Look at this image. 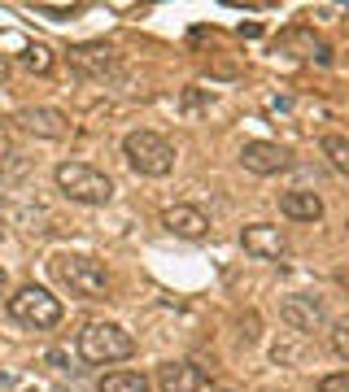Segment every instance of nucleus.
I'll return each mask as SVG.
<instances>
[{
    "label": "nucleus",
    "mask_w": 349,
    "mask_h": 392,
    "mask_svg": "<svg viewBox=\"0 0 349 392\" xmlns=\"http://www.w3.org/2000/svg\"><path fill=\"white\" fill-rule=\"evenodd\" d=\"M53 275L66 292L79 297V301H110V292H114V279L105 271V261H96L92 253H57Z\"/></svg>",
    "instance_id": "nucleus-1"
},
{
    "label": "nucleus",
    "mask_w": 349,
    "mask_h": 392,
    "mask_svg": "<svg viewBox=\"0 0 349 392\" xmlns=\"http://www.w3.org/2000/svg\"><path fill=\"white\" fill-rule=\"evenodd\" d=\"M131 353H136V335L127 327H118V323L96 319V323H88L79 331V357L88 366H110V362H122Z\"/></svg>",
    "instance_id": "nucleus-2"
},
{
    "label": "nucleus",
    "mask_w": 349,
    "mask_h": 392,
    "mask_svg": "<svg viewBox=\"0 0 349 392\" xmlns=\"http://www.w3.org/2000/svg\"><path fill=\"white\" fill-rule=\"evenodd\" d=\"M122 153H127V166L144 179H162L174 170V144L158 131H131L122 140Z\"/></svg>",
    "instance_id": "nucleus-3"
},
{
    "label": "nucleus",
    "mask_w": 349,
    "mask_h": 392,
    "mask_svg": "<svg viewBox=\"0 0 349 392\" xmlns=\"http://www.w3.org/2000/svg\"><path fill=\"white\" fill-rule=\"evenodd\" d=\"M57 188L79 201V205H110L114 201V179L88 162H61L57 166Z\"/></svg>",
    "instance_id": "nucleus-4"
},
{
    "label": "nucleus",
    "mask_w": 349,
    "mask_h": 392,
    "mask_svg": "<svg viewBox=\"0 0 349 392\" xmlns=\"http://www.w3.org/2000/svg\"><path fill=\"white\" fill-rule=\"evenodd\" d=\"M9 314L31 331H48V327L61 323V301L48 292V287L27 283V287H18V292L9 297Z\"/></svg>",
    "instance_id": "nucleus-5"
},
{
    "label": "nucleus",
    "mask_w": 349,
    "mask_h": 392,
    "mask_svg": "<svg viewBox=\"0 0 349 392\" xmlns=\"http://www.w3.org/2000/svg\"><path fill=\"white\" fill-rule=\"evenodd\" d=\"M280 319L297 335H310V331H319L323 323H328V305H323L319 297H310V292H292V297L280 301Z\"/></svg>",
    "instance_id": "nucleus-6"
},
{
    "label": "nucleus",
    "mask_w": 349,
    "mask_h": 392,
    "mask_svg": "<svg viewBox=\"0 0 349 392\" xmlns=\"http://www.w3.org/2000/svg\"><path fill=\"white\" fill-rule=\"evenodd\" d=\"M240 249L254 253V257H262V261H280V257H288L284 231L271 227V222H249V227L240 231Z\"/></svg>",
    "instance_id": "nucleus-7"
},
{
    "label": "nucleus",
    "mask_w": 349,
    "mask_h": 392,
    "mask_svg": "<svg viewBox=\"0 0 349 392\" xmlns=\"http://www.w3.org/2000/svg\"><path fill=\"white\" fill-rule=\"evenodd\" d=\"M18 126L31 131V136H40V140L70 136V118L61 109H53V105H27V109H18Z\"/></svg>",
    "instance_id": "nucleus-8"
},
{
    "label": "nucleus",
    "mask_w": 349,
    "mask_h": 392,
    "mask_svg": "<svg viewBox=\"0 0 349 392\" xmlns=\"http://www.w3.org/2000/svg\"><path fill=\"white\" fill-rule=\"evenodd\" d=\"M288 148L284 144H271V140H249L244 148H240V166L249 170V174H280V170H288Z\"/></svg>",
    "instance_id": "nucleus-9"
},
{
    "label": "nucleus",
    "mask_w": 349,
    "mask_h": 392,
    "mask_svg": "<svg viewBox=\"0 0 349 392\" xmlns=\"http://www.w3.org/2000/svg\"><path fill=\"white\" fill-rule=\"evenodd\" d=\"M70 66L83 78H110L118 70V52L110 44H74L70 48Z\"/></svg>",
    "instance_id": "nucleus-10"
},
{
    "label": "nucleus",
    "mask_w": 349,
    "mask_h": 392,
    "mask_svg": "<svg viewBox=\"0 0 349 392\" xmlns=\"http://www.w3.org/2000/svg\"><path fill=\"white\" fill-rule=\"evenodd\" d=\"M210 375H206V366H196V362H162L158 366V388L162 392H206Z\"/></svg>",
    "instance_id": "nucleus-11"
},
{
    "label": "nucleus",
    "mask_w": 349,
    "mask_h": 392,
    "mask_svg": "<svg viewBox=\"0 0 349 392\" xmlns=\"http://www.w3.org/2000/svg\"><path fill=\"white\" fill-rule=\"evenodd\" d=\"M162 227L170 235H179V240H201V235H210V218L196 205H170L162 214Z\"/></svg>",
    "instance_id": "nucleus-12"
},
{
    "label": "nucleus",
    "mask_w": 349,
    "mask_h": 392,
    "mask_svg": "<svg viewBox=\"0 0 349 392\" xmlns=\"http://www.w3.org/2000/svg\"><path fill=\"white\" fill-rule=\"evenodd\" d=\"M280 214L292 218V222H319L323 218V196L319 192H284L280 196Z\"/></svg>",
    "instance_id": "nucleus-13"
},
{
    "label": "nucleus",
    "mask_w": 349,
    "mask_h": 392,
    "mask_svg": "<svg viewBox=\"0 0 349 392\" xmlns=\"http://www.w3.org/2000/svg\"><path fill=\"white\" fill-rule=\"evenodd\" d=\"M96 392H148V379L140 371H110V375H101Z\"/></svg>",
    "instance_id": "nucleus-14"
},
{
    "label": "nucleus",
    "mask_w": 349,
    "mask_h": 392,
    "mask_svg": "<svg viewBox=\"0 0 349 392\" xmlns=\"http://www.w3.org/2000/svg\"><path fill=\"white\" fill-rule=\"evenodd\" d=\"M323 157L332 162L336 174L349 179V136H323Z\"/></svg>",
    "instance_id": "nucleus-15"
},
{
    "label": "nucleus",
    "mask_w": 349,
    "mask_h": 392,
    "mask_svg": "<svg viewBox=\"0 0 349 392\" xmlns=\"http://www.w3.org/2000/svg\"><path fill=\"white\" fill-rule=\"evenodd\" d=\"M22 66L35 70V74H48V70H53V52H48L44 44H27V48H22Z\"/></svg>",
    "instance_id": "nucleus-16"
},
{
    "label": "nucleus",
    "mask_w": 349,
    "mask_h": 392,
    "mask_svg": "<svg viewBox=\"0 0 349 392\" xmlns=\"http://www.w3.org/2000/svg\"><path fill=\"white\" fill-rule=\"evenodd\" d=\"M328 335H332V353L349 362V314H345V319H336V323H332V331H328Z\"/></svg>",
    "instance_id": "nucleus-17"
},
{
    "label": "nucleus",
    "mask_w": 349,
    "mask_h": 392,
    "mask_svg": "<svg viewBox=\"0 0 349 392\" xmlns=\"http://www.w3.org/2000/svg\"><path fill=\"white\" fill-rule=\"evenodd\" d=\"M319 392H349V371H336V375H323V379H319Z\"/></svg>",
    "instance_id": "nucleus-18"
},
{
    "label": "nucleus",
    "mask_w": 349,
    "mask_h": 392,
    "mask_svg": "<svg viewBox=\"0 0 349 392\" xmlns=\"http://www.w3.org/2000/svg\"><path fill=\"white\" fill-rule=\"evenodd\" d=\"M240 340H244V345H254V340H258V314L254 309L240 319Z\"/></svg>",
    "instance_id": "nucleus-19"
},
{
    "label": "nucleus",
    "mask_w": 349,
    "mask_h": 392,
    "mask_svg": "<svg viewBox=\"0 0 349 392\" xmlns=\"http://www.w3.org/2000/svg\"><path fill=\"white\" fill-rule=\"evenodd\" d=\"M332 279H336V287H345V292H349V266H336Z\"/></svg>",
    "instance_id": "nucleus-20"
},
{
    "label": "nucleus",
    "mask_w": 349,
    "mask_h": 392,
    "mask_svg": "<svg viewBox=\"0 0 349 392\" xmlns=\"http://www.w3.org/2000/svg\"><path fill=\"white\" fill-rule=\"evenodd\" d=\"M5 292H9V271L0 266V297H5Z\"/></svg>",
    "instance_id": "nucleus-21"
},
{
    "label": "nucleus",
    "mask_w": 349,
    "mask_h": 392,
    "mask_svg": "<svg viewBox=\"0 0 349 392\" xmlns=\"http://www.w3.org/2000/svg\"><path fill=\"white\" fill-rule=\"evenodd\" d=\"M0 78H5V61H0Z\"/></svg>",
    "instance_id": "nucleus-22"
}]
</instances>
